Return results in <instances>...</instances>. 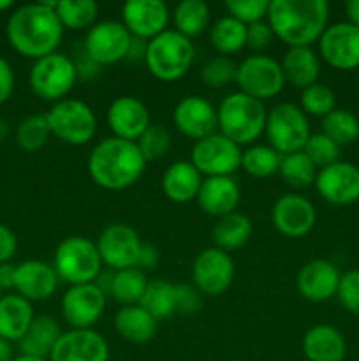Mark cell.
<instances>
[{
  "instance_id": "cell-1",
  "label": "cell",
  "mask_w": 359,
  "mask_h": 361,
  "mask_svg": "<svg viewBox=\"0 0 359 361\" xmlns=\"http://www.w3.org/2000/svg\"><path fill=\"white\" fill-rule=\"evenodd\" d=\"M55 4H27L11 14L6 28L7 41L20 55L39 60L56 53L63 27L55 13Z\"/></svg>"
},
{
  "instance_id": "cell-2",
  "label": "cell",
  "mask_w": 359,
  "mask_h": 361,
  "mask_svg": "<svg viewBox=\"0 0 359 361\" xmlns=\"http://www.w3.org/2000/svg\"><path fill=\"white\" fill-rule=\"evenodd\" d=\"M267 25L289 48H312L329 21L326 0H271Z\"/></svg>"
},
{
  "instance_id": "cell-3",
  "label": "cell",
  "mask_w": 359,
  "mask_h": 361,
  "mask_svg": "<svg viewBox=\"0 0 359 361\" xmlns=\"http://www.w3.org/2000/svg\"><path fill=\"white\" fill-rule=\"evenodd\" d=\"M146 161L134 141L106 137L92 148L87 169L95 185L104 190H125L143 176Z\"/></svg>"
},
{
  "instance_id": "cell-4",
  "label": "cell",
  "mask_w": 359,
  "mask_h": 361,
  "mask_svg": "<svg viewBox=\"0 0 359 361\" xmlns=\"http://www.w3.org/2000/svg\"><path fill=\"white\" fill-rule=\"evenodd\" d=\"M217 118L220 134L241 147L252 145L263 136L267 111L264 102L238 90L222 99L217 108Z\"/></svg>"
},
{
  "instance_id": "cell-5",
  "label": "cell",
  "mask_w": 359,
  "mask_h": 361,
  "mask_svg": "<svg viewBox=\"0 0 359 361\" xmlns=\"http://www.w3.org/2000/svg\"><path fill=\"white\" fill-rule=\"evenodd\" d=\"M196 48L190 39L178 34L175 28H168L160 35L146 42L144 66L148 73L158 81L172 83L192 69Z\"/></svg>"
},
{
  "instance_id": "cell-6",
  "label": "cell",
  "mask_w": 359,
  "mask_h": 361,
  "mask_svg": "<svg viewBox=\"0 0 359 361\" xmlns=\"http://www.w3.org/2000/svg\"><path fill=\"white\" fill-rule=\"evenodd\" d=\"M102 261L97 245L87 236H67L56 245L53 268L60 282L69 286L92 284L102 271Z\"/></svg>"
},
{
  "instance_id": "cell-7",
  "label": "cell",
  "mask_w": 359,
  "mask_h": 361,
  "mask_svg": "<svg viewBox=\"0 0 359 361\" xmlns=\"http://www.w3.org/2000/svg\"><path fill=\"white\" fill-rule=\"evenodd\" d=\"M49 133L56 140L73 147L90 143L97 133V118L87 102L81 99H63L55 102L46 113Z\"/></svg>"
},
{
  "instance_id": "cell-8",
  "label": "cell",
  "mask_w": 359,
  "mask_h": 361,
  "mask_svg": "<svg viewBox=\"0 0 359 361\" xmlns=\"http://www.w3.org/2000/svg\"><path fill=\"white\" fill-rule=\"evenodd\" d=\"M76 62L63 53H51L35 60L30 69L28 83L32 92L46 102H60L67 99L77 81Z\"/></svg>"
},
{
  "instance_id": "cell-9",
  "label": "cell",
  "mask_w": 359,
  "mask_h": 361,
  "mask_svg": "<svg viewBox=\"0 0 359 361\" xmlns=\"http://www.w3.org/2000/svg\"><path fill=\"white\" fill-rule=\"evenodd\" d=\"M264 134L270 141L267 145L280 155L301 152L312 136L308 116L292 102H280L267 111Z\"/></svg>"
},
{
  "instance_id": "cell-10",
  "label": "cell",
  "mask_w": 359,
  "mask_h": 361,
  "mask_svg": "<svg viewBox=\"0 0 359 361\" xmlns=\"http://www.w3.org/2000/svg\"><path fill=\"white\" fill-rule=\"evenodd\" d=\"M236 85L239 92L264 102L277 97L284 90L285 76L278 60L256 53L238 63Z\"/></svg>"
},
{
  "instance_id": "cell-11",
  "label": "cell",
  "mask_w": 359,
  "mask_h": 361,
  "mask_svg": "<svg viewBox=\"0 0 359 361\" xmlns=\"http://www.w3.org/2000/svg\"><path fill=\"white\" fill-rule=\"evenodd\" d=\"M132 41L122 21H99L84 35L83 51L95 66H115L129 56Z\"/></svg>"
},
{
  "instance_id": "cell-12",
  "label": "cell",
  "mask_w": 359,
  "mask_h": 361,
  "mask_svg": "<svg viewBox=\"0 0 359 361\" xmlns=\"http://www.w3.org/2000/svg\"><path fill=\"white\" fill-rule=\"evenodd\" d=\"M190 162L206 178L211 176H232L241 168V148L224 134L215 133L194 143Z\"/></svg>"
},
{
  "instance_id": "cell-13",
  "label": "cell",
  "mask_w": 359,
  "mask_h": 361,
  "mask_svg": "<svg viewBox=\"0 0 359 361\" xmlns=\"http://www.w3.org/2000/svg\"><path fill=\"white\" fill-rule=\"evenodd\" d=\"M95 245L102 264L108 270L120 271L127 268H137L143 242L136 229L130 228L129 224L116 222L102 229L99 238L95 240Z\"/></svg>"
},
{
  "instance_id": "cell-14",
  "label": "cell",
  "mask_w": 359,
  "mask_h": 361,
  "mask_svg": "<svg viewBox=\"0 0 359 361\" xmlns=\"http://www.w3.org/2000/svg\"><path fill=\"white\" fill-rule=\"evenodd\" d=\"M236 275V264L231 254L210 247L201 250L192 263L194 288L206 296H220L231 288Z\"/></svg>"
},
{
  "instance_id": "cell-15",
  "label": "cell",
  "mask_w": 359,
  "mask_h": 361,
  "mask_svg": "<svg viewBox=\"0 0 359 361\" xmlns=\"http://www.w3.org/2000/svg\"><path fill=\"white\" fill-rule=\"evenodd\" d=\"M108 296L92 284L69 286L60 302L62 317L70 330H92L104 314Z\"/></svg>"
},
{
  "instance_id": "cell-16",
  "label": "cell",
  "mask_w": 359,
  "mask_h": 361,
  "mask_svg": "<svg viewBox=\"0 0 359 361\" xmlns=\"http://www.w3.org/2000/svg\"><path fill=\"white\" fill-rule=\"evenodd\" d=\"M320 60L336 71L359 67V28L348 21L327 25L319 39Z\"/></svg>"
},
{
  "instance_id": "cell-17",
  "label": "cell",
  "mask_w": 359,
  "mask_h": 361,
  "mask_svg": "<svg viewBox=\"0 0 359 361\" xmlns=\"http://www.w3.org/2000/svg\"><path fill=\"white\" fill-rule=\"evenodd\" d=\"M271 222L280 235L287 238H303L315 228V207L308 197L298 192H287L275 201Z\"/></svg>"
},
{
  "instance_id": "cell-18",
  "label": "cell",
  "mask_w": 359,
  "mask_h": 361,
  "mask_svg": "<svg viewBox=\"0 0 359 361\" xmlns=\"http://www.w3.org/2000/svg\"><path fill=\"white\" fill-rule=\"evenodd\" d=\"M319 196L334 207H348L359 201V168L352 162L338 161L319 169L315 178Z\"/></svg>"
},
{
  "instance_id": "cell-19",
  "label": "cell",
  "mask_w": 359,
  "mask_h": 361,
  "mask_svg": "<svg viewBox=\"0 0 359 361\" xmlns=\"http://www.w3.org/2000/svg\"><path fill=\"white\" fill-rule=\"evenodd\" d=\"M172 123L189 140H204L217 133V109L203 95H187L172 109Z\"/></svg>"
},
{
  "instance_id": "cell-20",
  "label": "cell",
  "mask_w": 359,
  "mask_h": 361,
  "mask_svg": "<svg viewBox=\"0 0 359 361\" xmlns=\"http://www.w3.org/2000/svg\"><path fill=\"white\" fill-rule=\"evenodd\" d=\"M168 6L162 0H129L122 7V23L134 39L151 41L168 30Z\"/></svg>"
},
{
  "instance_id": "cell-21",
  "label": "cell",
  "mask_w": 359,
  "mask_h": 361,
  "mask_svg": "<svg viewBox=\"0 0 359 361\" xmlns=\"http://www.w3.org/2000/svg\"><path fill=\"white\" fill-rule=\"evenodd\" d=\"M49 361H109V344L99 331H62L53 348Z\"/></svg>"
},
{
  "instance_id": "cell-22",
  "label": "cell",
  "mask_w": 359,
  "mask_h": 361,
  "mask_svg": "<svg viewBox=\"0 0 359 361\" xmlns=\"http://www.w3.org/2000/svg\"><path fill=\"white\" fill-rule=\"evenodd\" d=\"M108 126L113 136L136 143L141 134L151 126L150 111L141 99L134 95H120L109 104Z\"/></svg>"
},
{
  "instance_id": "cell-23",
  "label": "cell",
  "mask_w": 359,
  "mask_h": 361,
  "mask_svg": "<svg viewBox=\"0 0 359 361\" xmlns=\"http://www.w3.org/2000/svg\"><path fill=\"white\" fill-rule=\"evenodd\" d=\"M341 274L327 259H312L301 267L296 277V288L305 300L322 303L336 296Z\"/></svg>"
},
{
  "instance_id": "cell-24",
  "label": "cell",
  "mask_w": 359,
  "mask_h": 361,
  "mask_svg": "<svg viewBox=\"0 0 359 361\" xmlns=\"http://www.w3.org/2000/svg\"><path fill=\"white\" fill-rule=\"evenodd\" d=\"M58 284L60 279L55 268L46 261L28 259L16 267V274H14L16 295L23 296L30 303L51 298Z\"/></svg>"
},
{
  "instance_id": "cell-25",
  "label": "cell",
  "mask_w": 359,
  "mask_h": 361,
  "mask_svg": "<svg viewBox=\"0 0 359 361\" xmlns=\"http://www.w3.org/2000/svg\"><path fill=\"white\" fill-rule=\"evenodd\" d=\"M239 197V185L232 176H211L203 180L196 201L204 214L220 219L236 212Z\"/></svg>"
},
{
  "instance_id": "cell-26",
  "label": "cell",
  "mask_w": 359,
  "mask_h": 361,
  "mask_svg": "<svg viewBox=\"0 0 359 361\" xmlns=\"http://www.w3.org/2000/svg\"><path fill=\"white\" fill-rule=\"evenodd\" d=\"M301 349L308 361H344L347 356L344 334L331 324H315L310 328L303 337Z\"/></svg>"
},
{
  "instance_id": "cell-27",
  "label": "cell",
  "mask_w": 359,
  "mask_h": 361,
  "mask_svg": "<svg viewBox=\"0 0 359 361\" xmlns=\"http://www.w3.org/2000/svg\"><path fill=\"white\" fill-rule=\"evenodd\" d=\"M203 175L190 161H176L168 166L162 175V192L176 204L190 203L197 197L203 183Z\"/></svg>"
},
{
  "instance_id": "cell-28",
  "label": "cell",
  "mask_w": 359,
  "mask_h": 361,
  "mask_svg": "<svg viewBox=\"0 0 359 361\" xmlns=\"http://www.w3.org/2000/svg\"><path fill=\"white\" fill-rule=\"evenodd\" d=\"M285 83L305 90L319 83L320 59L312 48H289L280 62Z\"/></svg>"
},
{
  "instance_id": "cell-29",
  "label": "cell",
  "mask_w": 359,
  "mask_h": 361,
  "mask_svg": "<svg viewBox=\"0 0 359 361\" xmlns=\"http://www.w3.org/2000/svg\"><path fill=\"white\" fill-rule=\"evenodd\" d=\"M157 319L150 316L141 305L120 307L115 314V330L123 341L130 344H148L157 335Z\"/></svg>"
},
{
  "instance_id": "cell-30",
  "label": "cell",
  "mask_w": 359,
  "mask_h": 361,
  "mask_svg": "<svg viewBox=\"0 0 359 361\" xmlns=\"http://www.w3.org/2000/svg\"><path fill=\"white\" fill-rule=\"evenodd\" d=\"M34 307L20 295H4L0 298V337L20 342L34 321Z\"/></svg>"
},
{
  "instance_id": "cell-31",
  "label": "cell",
  "mask_w": 359,
  "mask_h": 361,
  "mask_svg": "<svg viewBox=\"0 0 359 361\" xmlns=\"http://www.w3.org/2000/svg\"><path fill=\"white\" fill-rule=\"evenodd\" d=\"M60 335H62L60 324L53 317H34L27 334L18 342V348H20L21 355L49 360V355H51L53 348L58 342Z\"/></svg>"
},
{
  "instance_id": "cell-32",
  "label": "cell",
  "mask_w": 359,
  "mask_h": 361,
  "mask_svg": "<svg viewBox=\"0 0 359 361\" xmlns=\"http://www.w3.org/2000/svg\"><path fill=\"white\" fill-rule=\"evenodd\" d=\"M253 233L252 221L245 214L232 212L225 217L217 219V224L213 226L211 238L217 249L224 252H232V250L241 249L246 245Z\"/></svg>"
},
{
  "instance_id": "cell-33",
  "label": "cell",
  "mask_w": 359,
  "mask_h": 361,
  "mask_svg": "<svg viewBox=\"0 0 359 361\" xmlns=\"http://www.w3.org/2000/svg\"><path fill=\"white\" fill-rule=\"evenodd\" d=\"M211 11L203 0H183L172 11V23L178 34L192 41L210 28Z\"/></svg>"
},
{
  "instance_id": "cell-34",
  "label": "cell",
  "mask_w": 359,
  "mask_h": 361,
  "mask_svg": "<svg viewBox=\"0 0 359 361\" xmlns=\"http://www.w3.org/2000/svg\"><path fill=\"white\" fill-rule=\"evenodd\" d=\"M210 42L220 56L236 55L246 46V25L229 14L218 18L210 27Z\"/></svg>"
},
{
  "instance_id": "cell-35",
  "label": "cell",
  "mask_w": 359,
  "mask_h": 361,
  "mask_svg": "<svg viewBox=\"0 0 359 361\" xmlns=\"http://www.w3.org/2000/svg\"><path fill=\"white\" fill-rule=\"evenodd\" d=\"M148 279L139 268H127L113 274L109 296L122 307L139 305L148 288Z\"/></svg>"
},
{
  "instance_id": "cell-36",
  "label": "cell",
  "mask_w": 359,
  "mask_h": 361,
  "mask_svg": "<svg viewBox=\"0 0 359 361\" xmlns=\"http://www.w3.org/2000/svg\"><path fill=\"white\" fill-rule=\"evenodd\" d=\"M55 13L63 30H90L97 23L99 6L94 0H62L55 4Z\"/></svg>"
},
{
  "instance_id": "cell-37",
  "label": "cell",
  "mask_w": 359,
  "mask_h": 361,
  "mask_svg": "<svg viewBox=\"0 0 359 361\" xmlns=\"http://www.w3.org/2000/svg\"><path fill=\"white\" fill-rule=\"evenodd\" d=\"M153 319H168L176 314V286L164 279L148 282L143 300L139 303Z\"/></svg>"
},
{
  "instance_id": "cell-38",
  "label": "cell",
  "mask_w": 359,
  "mask_h": 361,
  "mask_svg": "<svg viewBox=\"0 0 359 361\" xmlns=\"http://www.w3.org/2000/svg\"><path fill=\"white\" fill-rule=\"evenodd\" d=\"M282 155L270 145H250L241 152V168L253 178H270L280 169Z\"/></svg>"
},
{
  "instance_id": "cell-39",
  "label": "cell",
  "mask_w": 359,
  "mask_h": 361,
  "mask_svg": "<svg viewBox=\"0 0 359 361\" xmlns=\"http://www.w3.org/2000/svg\"><path fill=\"white\" fill-rule=\"evenodd\" d=\"M280 173L282 180L287 183L292 189H306V187L313 185L317 178L319 169L315 168L312 161L306 157L305 152H294V154L282 155L280 162Z\"/></svg>"
},
{
  "instance_id": "cell-40",
  "label": "cell",
  "mask_w": 359,
  "mask_h": 361,
  "mask_svg": "<svg viewBox=\"0 0 359 361\" xmlns=\"http://www.w3.org/2000/svg\"><path fill=\"white\" fill-rule=\"evenodd\" d=\"M322 133L340 147L359 140V118L348 109H333L322 118Z\"/></svg>"
},
{
  "instance_id": "cell-41",
  "label": "cell",
  "mask_w": 359,
  "mask_h": 361,
  "mask_svg": "<svg viewBox=\"0 0 359 361\" xmlns=\"http://www.w3.org/2000/svg\"><path fill=\"white\" fill-rule=\"evenodd\" d=\"M299 108L303 109L306 116H319L324 118L329 115L333 109H336V95H334L333 88L327 87L324 83H315L312 87L301 90V97H299Z\"/></svg>"
},
{
  "instance_id": "cell-42",
  "label": "cell",
  "mask_w": 359,
  "mask_h": 361,
  "mask_svg": "<svg viewBox=\"0 0 359 361\" xmlns=\"http://www.w3.org/2000/svg\"><path fill=\"white\" fill-rule=\"evenodd\" d=\"M49 136H51V133H49L46 115L27 116L16 129V141L25 152H37L44 148Z\"/></svg>"
},
{
  "instance_id": "cell-43",
  "label": "cell",
  "mask_w": 359,
  "mask_h": 361,
  "mask_svg": "<svg viewBox=\"0 0 359 361\" xmlns=\"http://www.w3.org/2000/svg\"><path fill=\"white\" fill-rule=\"evenodd\" d=\"M141 155L146 162L160 161L171 148V134L160 123H151L136 141Z\"/></svg>"
},
{
  "instance_id": "cell-44",
  "label": "cell",
  "mask_w": 359,
  "mask_h": 361,
  "mask_svg": "<svg viewBox=\"0 0 359 361\" xmlns=\"http://www.w3.org/2000/svg\"><path fill=\"white\" fill-rule=\"evenodd\" d=\"M340 145L334 143L324 133H315L308 137L303 152L315 164L317 169H322L340 161Z\"/></svg>"
},
{
  "instance_id": "cell-45",
  "label": "cell",
  "mask_w": 359,
  "mask_h": 361,
  "mask_svg": "<svg viewBox=\"0 0 359 361\" xmlns=\"http://www.w3.org/2000/svg\"><path fill=\"white\" fill-rule=\"evenodd\" d=\"M236 66L229 56H215L201 69V81L210 88H224L236 81Z\"/></svg>"
},
{
  "instance_id": "cell-46",
  "label": "cell",
  "mask_w": 359,
  "mask_h": 361,
  "mask_svg": "<svg viewBox=\"0 0 359 361\" xmlns=\"http://www.w3.org/2000/svg\"><path fill=\"white\" fill-rule=\"evenodd\" d=\"M225 9L229 16L248 27V25L266 20L270 0H227Z\"/></svg>"
},
{
  "instance_id": "cell-47",
  "label": "cell",
  "mask_w": 359,
  "mask_h": 361,
  "mask_svg": "<svg viewBox=\"0 0 359 361\" xmlns=\"http://www.w3.org/2000/svg\"><path fill=\"white\" fill-rule=\"evenodd\" d=\"M336 298L348 314L359 317V270L341 274Z\"/></svg>"
},
{
  "instance_id": "cell-48",
  "label": "cell",
  "mask_w": 359,
  "mask_h": 361,
  "mask_svg": "<svg viewBox=\"0 0 359 361\" xmlns=\"http://www.w3.org/2000/svg\"><path fill=\"white\" fill-rule=\"evenodd\" d=\"M201 307H203V298L194 286H176V314L190 316V314L199 312Z\"/></svg>"
},
{
  "instance_id": "cell-49",
  "label": "cell",
  "mask_w": 359,
  "mask_h": 361,
  "mask_svg": "<svg viewBox=\"0 0 359 361\" xmlns=\"http://www.w3.org/2000/svg\"><path fill=\"white\" fill-rule=\"evenodd\" d=\"M273 39H275V34L273 30H271L270 25H267L266 20L246 27V46H248L250 49L260 51V49L270 48Z\"/></svg>"
},
{
  "instance_id": "cell-50",
  "label": "cell",
  "mask_w": 359,
  "mask_h": 361,
  "mask_svg": "<svg viewBox=\"0 0 359 361\" xmlns=\"http://www.w3.org/2000/svg\"><path fill=\"white\" fill-rule=\"evenodd\" d=\"M18 240L16 235L7 226L0 224V264L9 263L11 257L16 254Z\"/></svg>"
},
{
  "instance_id": "cell-51",
  "label": "cell",
  "mask_w": 359,
  "mask_h": 361,
  "mask_svg": "<svg viewBox=\"0 0 359 361\" xmlns=\"http://www.w3.org/2000/svg\"><path fill=\"white\" fill-rule=\"evenodd\" d=\"M14 90V73L11 63L0 56V104L13 95Z\"/></svg>"
},
{
  "instance_id": "cell-52",
  "label": "cell",
  "mask_w": 359,
  "mask_h": 361,
  "mask_svg": "<svg viewBox=\"0 0 359 361\" xmlns=\"http://www.w3.org/2000/svg\"><path fill=\"white\" fill-rule=\"evenodd\" d=\"M158 261H160V254H158V250L155 249L153 245H150V243H143L139 252V259H137V268L143 271L151 270V268L157 267Z\"/></svg>"
},
{
  "instance_id": "cell-53",
  "label": "cell",
  "mask_w": 359,
  "mask_h": 361,
  "mask_svg": "<svg viewBox=\"0 0 359 361\" xmlns=\"http://www.w3.org/2000/svg\"><path fill=\"white\" fill-rule=\"evenodd\" d=\"M14 274H16V267H14V264H0V288H2L4 291L14 289Z\"/></svg>"
},
{
  "instance_id": "cell-54",
  "label": "cell",
  "mask_w": 359,
  "mask_h": 361,
  "mask_svg": "<svg viewBox=\"0 0 359 361\" xmlns=\"http://www.w3.org/2000/svg\"><path fill=\"white\" fill-rule=\"evenodd\" d=\"M345 14H347L348 23L359 28V0H348L345 4Z\"/></svg>"
},
{
  "instance_id": "cell-55",
  "label": "cell",
  "mask_w": 359,
  "mask_h": 361,
  "mask_svg": "<svg viewBox=\"0 0 359 361\" xmlns=\"http://www.w3.org/2000/svg\"><path fill=\"white\" fill-rule=\"evenodd\" d=\"M13 358H14L13 342L0 337V361H13Z\"/></svg>"
},
{
  "instance_id": "cell-56",
  "label": "cell",
  "mask_w": 359,
  "mask_h": 361,
  "mask_svg": "<svg viewBox=\"0 0 359 361\" xmlns=\"http://www.w3.org/2000/svg\"><path fill=\"white\" fill-rule=\"evenodd\" d=\"M13 361H49V360H44V358H35V356L20 355V356H14Z\"/></svg>"
},
{
  "instance_id": "cell-57",
  "label": "cell",
  "mask_w": 359,
  "mask_h": 361,
  "mask_svg": "<svg viewBox=\"0 0 359 361\" xmlns=\"http://www.w3.org/2000/svg\"><path fill=\"white\" fill-rule=\"evenodd\" d=\"M13 7V0H0V13L11 9Z\"/></svg>"
},
{
  "instance_id": "cell-58",
  "label": "cell",
  "mask_w": 359,
  "mask_h": 361,
  "mask_svg": "<svg viewBox=\"0 0 359 361\" xmlns=\"http://www.w3.org/2000/svg\"><path fill=\"white\" fill-rule=\"evenodd\" d=\"M7 136V123L4 120H0V141Z\"/></svg>"
},
{
  "instance_id": "cell-59",
  "label": "cell",
  "mask_w": 359,
  "mask_h": 361,
  "mask_svg": "<svg viewBox=\"0 0 359 361\" xmlns=\"http://www.w3.org/2000/svg\"><path fill=\"white\" fill-rule=\"evenodd\" d=\"M2 296H4V289L0 288V298H2Z\"/></svg>"
}]
</instances>
